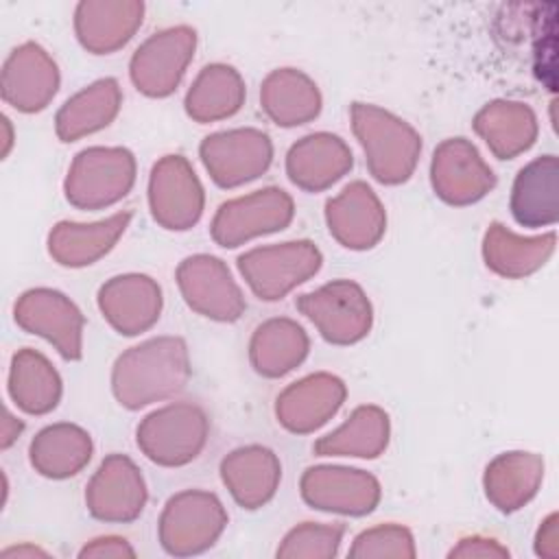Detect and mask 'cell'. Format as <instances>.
Returning <instances> with one entry per match:
<instances>
[{"label":"cell","instance_id":"cell-14","mask_svg":"<svg viewBox=\"0 0 559 559\" xmlns=\"http://www.w3.org/2000/svg\"><path fill=\"white\" fill-rule=\"evenodd\" d=\"M299 491L310 509L341 515H367L382 496L373 474L345 465H314L301 474Z\"/></svg>","mask_w":559,"mask_h":559},{"label":"cell","instance_id":"cell-17","mask_svg":"<svg viewBox=\"0 0 559 559\" xmlns=\"http://www.w3.org/2000/svg\"><path fill=\"white\" fill-rule=\"evenodd\" d=\"M325 223L341 247L367 251L384 236L386 212L369 183L352 181L325 201Z\"/></svg>","mask_w":559,"mask_h":559},{"label":"cell","instance_id":"cell-35","mask_svg":"<svg viewBox=\"0 0 559 559\" xmlns=\"http://www.w3.org/2000/svg\"><path fill=\"white\" fill-rule=\"evenodd\" d=\"M63 386L52 362L37 349H17L9 369V395L28 415H46L57 408Z\"/></svg>","mask_w":559,"mask_h":559},{"label":"cell","instance_id":"cell-31","mask_svg":"<svg viewBox=\"0 0 559 559\" xmlns=\"http://www.w3.org/2000/svg\"><path fill=\"white\" fill-rule=\"evenodd\" d=\"M310 352L306 330L288 319L275 317L260 323L249 341V362L262 378H282L299 367Z\"/></svg>","mask_w":559,"mask_h":559},{"label":"cell","instance_id":"cell-21","mask_svg":"<svg viewBox=\"0 0 559 559\" xmlns=\"http://www.w3.org/2000/svg\"><path fill=\"white\" fill-rule=\"evenodd\" d=\"M144 2L138 0H83L74 9V33L92 55L120 50L142 26Z\"/></svg>","mask_w":559,"mask_h":559},{"label":"cell","instance_id":"cell-7","mask_svg":"<svg viewBox=\"0 0 559 559\" xmlns=\"http://www.w3.org/2000/svg\"><path fill=\"white\" fill-rule=\"evenodd\" d=\"M297 310L332 345H354L373 325V308L360 284L332 280L295 299Z\"/></svg>","mask_w":559,"mask_h":559},{"label":"cell","instance_id":"cell-32","mask_svg":"<svg viewBox=\"0 0 559 559\" xmlns=\"http://www.w3.org/2000/svg\"><path fill=\"white\" fill-rule=\"evenodd\" d=\"M92 452L94 443L90 432L68 421L41 428L28 445L33 469L52 480L79 474L90 463Z\"/></svg>","mask_w":559,"mask_h":559},{"label":"cell","instance_id":"cell-33","mask_svg":"<svg viewBox=\"0 0 559 559\" xmlns=\"http://www.w3.org/2000/svg\"><path fill=\"white\" fill-rule=\"evenodd\" d=\"M389 437V415L376 404H365L354 408L347 421L341 424L336 430L319 437L312 445V452L319 456L376 459L386 450Z\"/></svg>","mask_w":559,"mask_h":559},{"label":"cell","instance_id":"cell-34","mask_svg":"<svg viewBox=\"0 0 559 559\" xmlns=\"http://www.w3.org/2000/svg\"><path fill=\"white\" fill-rule=\"evenodd\" d=\"M247 90L236 68L227 63L205 66L192 81L183 107L194 122H216L240 111Z\"/></svg>","mask_w":559,"mask_h":559},{"label":"cell","instance_id":"cell-25","mask_svg":"<svg viewBox=\"0 0 559 559\" xmlns=\"http://www.w3.org/2000/svg\"><path fill=\"white\" fill-rule=\"evenodd\" d=\"M511 214L522 227H550L559 218V159L542 155L522 166L513 179Z\"/></svg>","mask_w":559,"mask_h":559},{"label":"cell","instance_id":"cell-28","mask_svg":"<svg viewBox=\"0 0 559 559\" xmlns=\"http://www.w3.org/2000/svg\"><path fill=\"white\" fill-rule=\"evenodd\" d=\"M472 127L498 159H513L528 151L539 133L535 111L520 100L487 103L474 116Z\"/></svg>","mask_w":559,"mask_h":559},{"label":"cell","instance_id":"cell-29","mask_svg":"<svg viewBox=\"0 0 559 559\" xmlns=\"http://www.w3.org/2000/svg\"><path fill=\"white\" fill-rule=\"evenodd\" d=\"M317 83L295 68H277L262 81L260 107L277 127H299L321 111Z\"/></svg>","mask_w":559,"mask_h":559},{"label":"cell","instance_id":"cell-38","mask_svg":"<svg viewBox=\"0 0 559 559\" xmlns=\"http://www.w3.org/2000/svg\"><path fill=\"white\" fill-rule=\"evenodd\" d=\"M450 559H507L509 550L500 542L483 535H472L459 539V544L448 552Z\"/></svg>","mask_w":559,"mask_h":559},{"label":"cell","instance_id":"cell-18","mask_svg":"<svg viewBox=\"0 0 559 559\" xmlns=\"http://www.w3.org/2000/svg\"><path fill=\"white\" fill-rule=\"evenodd\" d=\"M105 321L122 336L151 330L162 312V288L144 273H124L107 280L96 295Z\"/></svg>","mask_w":559,"mask_h":559},{"label":"cell","instance_id":"cell-23","mask_svg":"<svg viewBox=\"0 0 559 559\" xmlns=\"http://www.w3.org/2000/svg\"><path fill=\"white\" fill-rule=\"evenodd\" d=\"M221 478L234 502L253 511L273 500L282 480V463L264 445H242L221 461Z\"/></svg>","mask_w":559,"mask_h":559},{"label":"cell","instance_id":"cell-5","mask_svg":"<svg viewBox=\"0 0 559 559\" xmlns=\"http://www.w3.org/2000/svg\"><path fill=\"white\" fill-rule=\"evenodd\" d=\"M227 511L218 496L186 489L168 498L162 509L157 537L173 557H192L212 548L227 526Z\"/></svg>","mask_w":559,"mask_h":559},{"label":"cell","instance_id":"cell-1","mask_svg":"<svg viewBox=\"0 0 559 559\" xmlns=\"http://www.w3.org/2000/svg\"><path fill=\"white\" fill-rule=\"evenodd\" d=\"M190 380V354L181 336H155L122 352L111 369L120 406L140 411L177 395Z\"/></svg>","mask_w":559,"mask_h":559},{"label":"cell","instance_id":"cell-40","mask_svg":"<svg viewBox=\"0 0 559 559\" xmlns=\"http://www.w3.org/2000/svg\"><path fill=\"white\" fill-rule=\"evenodd\" d=\"M535 555L544 559H559V515L555 511L544 518L535 533Z\"/></svg>","mask_w":559,"mask_h":559},{"label":"cell","instance_id":"cell-36","mask_svg":"<svg viewBox=\"0 0 559 559\" xmlns=\"http://www.w3.org/2000/svg\"><path fill=\"white\" fill-rule=\"evenodd\" d=\"M345 535V524H317L304 522L286 533L277 546L280 559H332L338 555Z\"/></svg>","mask_w":559,"mask_h":559},{"label":"cell","instance_id":"cell-41","mask_svg":"<svg viewBox=\"0 0 559 559\" xmlns=\"http://www.w3.org/2000/svg\"><path fill=\"white\" fill-rule=\"evenodd\" d=\"M24 430V424L20 419H15L9 411H4V428H2V448L7 450Z\"/></svg>","mask_w":559,"mask_h":559},{"label":"cell","instance_id":"cell-30","mask_svg":"<svg viewBox=\"0 0 559 559\" xmlns=\"http://www.w3.org/2000/svg\"><path fill=\"white\" fill-rule=\"evenodd\" d=\"M122 105L116 79H98L70 96L55 116V133L61 142H74L114 122Z\"/></svg>","mask_w":559,"mask_h":559},{"label":"cell","instance_id":"cell-11","mask_svg":"<svg viewBox=\"0 0 559 559\" xmlns=\"http://www.w3.org/2000/svg\"><path fill=\"white\" fill-rule=\"evenodd\" d=\"M203 207V186L183 155H164L153 164L148 177V210L159 227L186 231L199 223Z\"/></svg>","mask_w":559,"mask_h":559},{"label":"cell","instance_id":"cell-37","mask_svg":"<svg viewBox=\"0 0 559 559\" xmlns=\"http://www.w3.org/2000/svg\"><path fill=\"white\" fill-rule=\"evenodd\" d=\"M417 555L413 533L402 524H378L358 533L347 550L352 559H413Z\"/></svg>","mask_w":559,"mask_h":559},{"label":"cell","instance_id":"cell-2","mask_svg":"<svg viewBox=\"0 0 559 559\" xmlns=\"http://www.w3.org/2000/svg\"><path fill=\"white\" fill-rule=\"evenodd\" d=\"M349 118L371 177L384 186L408 181L419 162L421 135L406 120L371 103H352Z\"/></svg>","mask_w":559,"mask_h":559},{"label":"cell","instance_id":"cell-13","mask_svg":"<svg viewBox=\"0 0 559 559\" xmlns=\"http://www.w3.org/2000/svg\"><path fill=\"white\" fill-rule=\"evenodd\" d=\"M15 323L46 338L66 360H81L85 317L76 304L55 288H31L20 295L13 308Z\"/></svg>","mask_w":559,"mask_h":559},{"label":"cell","instance_id":"cell-9","mask_svg":"<svg viewBox=\"0 0 559 559\" xmlns=\"http://www.w3.org/2000/svg\"><path fill=\"white\" fill-rule=\"evenodd\" d=\"M197 48L190 26H170L144 39L129 61V76L138 92L148 98H166L181 83Z\"/></svg>","mask_w":559,"mask_h":559},{"label":"cell","instance_id":"cell-12","mask_svg":"<svg viewBox=\"0 0 559 559\" xmlns=\"http://www.w3.org/2000/svg\"><path fill=\"white\" fill-rule=\"evenodd\" d=\"M175 280L188 308L212 321L234 323L247 308L240 286L216 255H188L179 262Z\"/></svg>","mask_w":559,"mask_h":559},{"label":"cell","instance_id":"cell-8","mask_svg":"<svg viewBox=\"0 0 559 559\" xmlns=\"http://www.w3.org/2000/svg\"><path fill=\"white\" fill-rule=\"evenodd\" d=\"M293 216V197L282 188L269 186L221 203L212 218L210 236L218 247L234 249L258 236L286 229Z\"/></svg>","mask_w":559,"mask_h":559},{"label":"cell","instance_id":"cell-26","mask_svg":"<svg viewBox=\"0 0 559 559\" xmlns=\"http://www.w3.org/2000/svg\"><path fill=\"white\" fill-rule=\"evenodd\" d=\"M557 247V234L518 236L502 223H491L483 238V260L489 271L507 280H522L539 271Z\"/></svg>","mask_w":559,"mask_h":559},{"label":"cell","instance_id":"cell-4","mask_svg":"<svg viewBox=\"0 0 559 559\" xmlns=\"http://www.w3.org/2000/svg\"><path fill=\"white\" fill-rule=\"evenodd\" d=\"M135 157L124 146H87L68 168L63 192L79 210H103L124 199L135 183Z\"/></svg>","mask_w":559,"mask_h":559},{"label":"cell","instance_id":"cell-42","mask_svg":"<svg viewBox=\"0 0 559 559\" xmlns=\"http://www.w3.org/2000/svg\"><path fill=\"white\" fill-rule=\"evenodd\" d=\"M2 557L9 559V557H17V559H31V557H48L46 550L37 548V546H28V544H22V546H13V548H7L2 550Z\"/></svg>","mask_w":559,"mask_h":559},{"label":"cell","instance_id":"cell-3","mask_svg":"<svg viewBox=\"0 0 559 559\" xmlns=\"http://www.w3.org/2000/svg\"><path fill=\"white\" fill-rule=\"evenodd\" d=\"M210 437L207 413L194 402H170L148 413L135 428L140 452L162 467L192 463Z\"/></svg>","mask_w":559,"mask_h":559},{"label":"cell","instance_id":"cell-24","mask_svg":"<svg viewBox=\"0 0 559 559\" xmlns=\"http://www.w3.org/2000/svg\"><path fill=\"white\" fill-rule=\"evenodd\" d=\"M131 216L133 214L124 210L96 223L61 221L48 234V253L61 266H90L116 247Z\"/></svg>","mask_w":559,"mask_h":559},{"label":"cell","instance_id":"cell-10","mask_svg":"<svg viewBox=\"0 0 559 559\" xmlns=\"http://www.w3.org/2000/svg\"><path fill=\"white\" fill-rule=\"evenodd\" d=\"M199 157L218 188H238L264 175L273 162L271 138L253 127L216 131L199 144Z\"/></svg>","mask_w":559,"mask_h":559},{"label":"cell","instance_id":"cell-6","mask_svg":"<svg viewBox=\"0 0 559 559\" xmlns=\"http://www.w3.org/2000/svg\"><path fill=\"white\" fill-rule=\"evenodd\" d=\"M323 255L310 240L253 247L238 255V271L262 301H277L319 273Z\"/></svg>","mask_w":559,"mask_h":559},{"label":"cell","instance_id":"cell-19","mask_svg":"<svg viewBox=\"0 0 559 559\" xmlns=\"http://www.w3.org/2000/svg\"><path fill=\"white\" fill-rule=\"evenodd\" d=\"M347 397L345 382L328 371L310 373L288 384L275 402L277 421L295 435H308L328 424Z\"/></svg>","mask_w":559,"mask_h":559},{"label":"cell","instance_id":"cell-15","mask_svg":"<svg viewBox=\"0 0 559 559\" xmlns=\"http://www.w3.org/2000/svg\"><path fill=\"white\" fill-rule=\"evenodd\" d=\"M496 175L465 138L443 140L430 162V183L435 194L454 207H465L496 188Z\"/></svg>","mask_w":559,"mask_h":559},{"label":"cell","instance_id":"cell-16","mask_svg":"<svg viewBox=\"0 0 559 559\" xmlns=\"http://www.w3.org/2000/svg\"><path fill=\"white\" fill-rule=\"evenodd\" d=\"M148 491L140 467L127 454H109L87 483L85 504L100 522L127 524L144 511Z\"/></svg>","mask_w":559,"mask_h":559},{"label":"cell","instance_id":"cell-43","mask_svg":"<svg viewBox=\"0 0 559 559\" xmlns=\"http://www.w3.org/2000/svg\"><path fill=\"white\" fill-rule=\"evenodd\" d=\"M2 122H4V155H7L11 148V142H13V133H11V122L7 116L2 118Z\"/></svg>","mask_w":559,"mask_h":559},{"label":"cell","instance_id":"cell-20","mask_svg":"<svg viewBox=\"0 0 559 559\" xmlns=\"http://www.w3.org/2000/svg\"><path fill=\"white\" fill-rule=\"evenodd\" d=\"M55 59L35 41L17 46L2 66V100L22 114L48 107L59 90Z\"/></svg>","mask_w":559,"mask_h":559},{"label":"cell","instance_id":"cell-27","mask_svg":"<svg viewBox=\"0 0 559 559\" xmlns=\"http://www.w3.org/2000/svg\"><path fill=\"white\" fill-rule=\"evenodd\" d=\"M544 480V459L535 452H502L487 463L483 487L487 500L502 513H513L535 498Z\"/></svg>","mask_w":559,"mask_h":559},{"label":"cell","instance_id":"cell-22","mask_svg":"<svg viewBox=\"0 0 559 559\" xmlns=\"http://www.w3.org/2000/svg\"><path fill=\"white\" fill-rule=\"evenodd\" d=\"M354 166L347 142L334 133L317 131L297 140L286 153L288 179L306 192H323Z\"/></svg>","mask_w":559,"mask_h":559},{"label":"cell","instance_id":"cell-39","mask_svg":"<svg viewBox=\"0 0 559 559\" xmlns=\"http://www.w3.org/2000/svg\"><path fill=\"white\" fill-rule=\"evenodd\" d=\"M79 557L81 559H133L135 550L124 537L105 535L85 544L79 550Z\"/></svg>","mask_w":559,"mask_h":559}]
</instances>
